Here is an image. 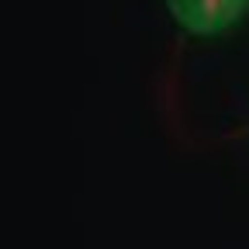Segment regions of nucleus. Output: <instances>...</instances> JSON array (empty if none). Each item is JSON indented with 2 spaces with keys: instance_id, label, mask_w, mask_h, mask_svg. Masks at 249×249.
<instances>
[{
  "instance_id": "1",
  "label": "nucleus",
  "mask_w": 249,
  "mask_h": 249,
  "mask_svg": "<svg viewBox=\"0 0 249 249\" xmlns=\"http://www.w3.org/2000/svg\"><path fill=\"white\" fill-rule=\"evenodd\" d=\"M166 7L183 28L197 35H214L242 18L249 0H166Z\"/></svg>"
}]
</instances>
